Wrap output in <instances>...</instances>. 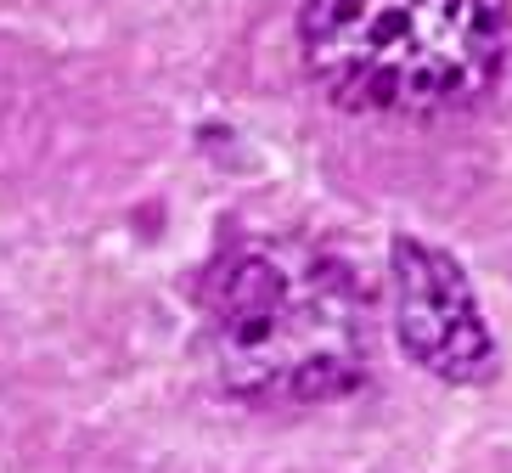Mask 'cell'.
<instances>
[{
	"instance_id": "6da1fadb",
	"label": "cell",
	"mask_w": 512,
	"mask_h": 473,
	"mask_svg": "<svg viewBox=\"0 0 512 473\" xmlns=\"http://www.w3.org/2000/svg\"><path fill=\"white\" fill-rule=\"evenodd\" d=\"M203 361L242 406L293 412L355 395L372 372V293L299 237L226 248L203 276Z\"/></svg>"
},
{
	"instance_id": "7a4b0ae2",
	"label": "cell",
	"mask_w": 512,
	"mask_h": 473,
	"mask_svg": "<svg viewBox=\"0 0 512 473\" xmlns=\"http://www.w3.org/2000/svg\"><path fill=\"white\" fill-rule=\"evenodd\" d=\"M512 0H304L299 57L361 119H439L496 85Z\"/></svg>"
},
{
	"instance_id": "3957f363",
	"label": "cell",
	"mask_w": 512,
	"mask_h": 473,
	"mask_svg": "<svg viewBox=\"0 0 512 473\" xmlns=\"http://www.w3.org/2000/svg\"><path fill=\"white\" fill-rule=\"evenodd\" d=\"M389 276H394V333H400V350L422 372H434L445 383L496 378L501 367L496 338L484 327L473 288H467V271L451 254H439L434 243H417V237H394Z\"/></svg>"
}]
</instances>
